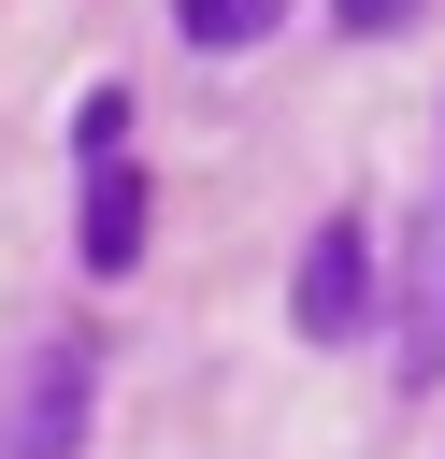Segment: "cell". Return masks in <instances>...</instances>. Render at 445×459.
Instances as JSON below:
<instances>
[{
	"instance_id": "1",
	"label": "cell",
	"mask_w": 445,
	"mask_h": 459,
	"mask_svg": "<svg viewBox=\"0 0 445 459\" xmlns=\"http://www.w3.org/2000/svg\"><path fill=\"white\" fill-rule=\"evenodd\" d=\"M359 301H373V230H359V215H316V244H301V287H287V316H301L316 344H345V330H359Z\"/></svg>"
},
{
	"instance_id": "2",
	"label": "cell",
	"mask_w": 445,
	"mask_h": 459,
	"mask_svg": "<svg viewBox=\"0 0 445 459\" xmlns=\"http://www.w3.org/2000/svg\"><path fill=\"white\" fill-rule=\"evenodd\" d=\"M129 258H144V172L86 158V273H129Z\"/></svg>"
},
{
	"instance_id": "3",
	"label": "cell",
	"mask_w": 445,
	"mask_h": 459,
	"mask_svg": "<svg viewBox=\"0 0 445 459\" xmlns=\"http://www.w3.org/2000/svg\"><path fill=\"white\" fill-rule=\"evenodd\" d=\"M172 29H187V43H215V57H244V43H273V29H287V0H172Z\"/></svg>"
},
{
	"instance_id": "4",
	"label": "cell",
	"mask_w": 445,
	"mask_h": 459,
	"mask_svg": "<svg viewBox=\"0 0 445 459\" xmlns=\"http://www.w3.org/2000/svg\"><path fill=\"white\" fill-rule=\"evenodd\" d=\"M330 14H345V29H402L416 0H330Z\"/></svg>"
}]
</instances>
